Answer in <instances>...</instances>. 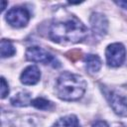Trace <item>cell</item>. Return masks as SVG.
<instances>
[{
    "instance_id": "obj_5",
    "label": "cell",
    "mask_w": 127,
    "mask_h": 127,
    "mask_svg": "<svg viewBox=\"0 0 127 127\" xmlns=\"http://www.w3.org/2000/svg\"><path fill=\"white\" fill-rule=\"evenodd\" d=\"M26 59L30 62L42 63V64H50L53 61H55L52 54H50L48 51H46L45 49L38 47V46L29 47L27 49Z\"/></svg>"
},
{
    "instance_id": "obj_9",
    "label": "cell",
    "mask_w": 127,
    "mask_h": 127,
    "mask_svg": "<svg viewBox=\"0 0 127 127\" xmlns=\"http://www.w3.org/2000/svg\"><path fill=\"white\" fill-rule=\"evenodd\" d=\"M84 64H85L86 69L90 73H95V72L99 71V69L101 68V65H102L100 58L96 55H91V54L86 55L84 57Z\"/></svg>"
},
{
    "instance_id": "obj_2",
    "label": "cell",
    "mask_w": 127,
    "mask_h": 127,
    "mask_svg": "<svg viewBox=\"0 0 127 127\" xmlns=\"http://www.w3.org/2000/svg\"><path fill=\"white\" fill-rule=\"evenodd\" d=\"M85 90L86 81L79 74L64 71L57 79L56 92L58 97L63 100H77L82 97Z\"/></svg>"
},
{
    "instance_id": "obj_4",
    "label": "cell",
    "mask_w": 127,
    "mask_h": 127,
    "mask_svg": "<svg viewBox=\"0 0 127 127\" xmlns=\"http://www.w3.org/2000/svg\"><path fill=\"white\" fill-rule=\"evenodd\" d=\"M7 23L14 28H23L25 27L30 20V13L24 7H13L6 14Z\"/></svg>"
},
{
    "instance_id": "obj_12",
    "label": "cell",
    "mask_w": 127,
    "mask_h": 127,
    "mask_svg": "<svg viewBox=\"0 0 127 127\" xmlns=\"http://www.w3.org/2000/svg\"><path fill=\"white\" fill-rule=\"evenodd\" d=\"M0 51H1V57L2 58H9L15 55L16 50L13 46V44L8 40H1L0 44Z\"/></svg>"
},
{
    "instance_id": "obj_15",
    "label": "cell",
    "mask_w": 127,
    "mask_h": 127,
    "mask_svg": "<svg viewBox=\"0 0 127 127\" xmlns=\"http://www.w3.org/2000/svg\"><path fill=\"white\" fill-rule=\"evenodd\" d=\"M92 127H109V125L107 124L106 121L98 120V121H96V122H94L92 124Z\"/></svg>"
},
{
    "instance_id": "obj_3",
    "label": "cell",
    "mask_w": 127,
    "mask_h": 127,
    "mask_svg": "<svg viewBox=\"0 0 127 127\" xmlns=\"http://www.w3.org/2000/svg\"><path fill=\"white\" fill-rule=\"evenodd\" d=\"M106 62L108 65L116 67L121 65L126 59V50L121 43L110 44L105 51Z\"/></svg>"
},
{
    "instance_id": "obj_13",
    "label": "cell",
    "mask_w": 127,
    "mask_h": 127,
    "mask_svg": "<svg viewBox=\"0 0 127 127\" xmlns=\"http://www.w3.org/2000/svg\"><path fill=\"white\" fill-rule=\"evenodd\" d=\"M31 105L34 106L37 109H41V110H46V109H50L53 106V103L43 97H37L35 99H33L31 101Z\"/></svg>"
},
{
    "instance_id": "obj_1",
    "label": "cell",
    "mask_w": 127,
    "mask_h": 127,
    "mask_svg": "<svg viewBox=\"0 0 127 127\" xmlns=\"http://www.w3.org/2000/svg\"><path fill=\"white\" fill-rule=\"evenodd\" d=\"M50 38L59 44H76L87 36V29L79 19L73 15L57 17L51 24Z\"/></svg>"
},
{
    "instance_id": "obj_17",
    "label": "cell",
    "mask_w": 127,
    "mask_h": 127,
    "mask_svg": "<svg viewBox=\"0 0 127 127\" xmlns=\"http://www.w3.org/2000/svg\"><path fill=\"white\" fill-rule=\"evenodd\" d=\"M6 4H7L6 1H2V7H1V10L2 11H4V9L6 8Z\"/></svg>"
},
{
    "instance_id": "obj_16",
    "label": "cell",
    "mask_w": 127,
    "mask_h": 127,
    "mask_svg": "<svg viewBox=\"0 0 127 127\" xmlns=\"http://www.w3.org/2000/svg\"><path fill=\"white\" fill-rule=\"evenodd\" d=\"M119 6H121L122 8H124V9H127V1H118V2H116Z\"/></svg>"
},
{
    "instance_id": "obj_10",
    "label": "cell",
    "mask_w": 127,
    "mask_h": 127,
    "mask_svg": "<svg viewBox=\"0 0 127 127\" xmlns=\"http://www.w3.org/2000/svg\"><path fill=\"white\" fill-rule=\"evenodd\" d=\"M31 93L29 91H20L11 98V103L17 107H23L31 104Z\"/></svg>"
},
{
    "instance_id": "obj_8",
    "label": "cell",
    "mask_w": 127,
    "mask_h": 127,
    "mask_svg": "<svg viewBox=\"0 0 127 127\" xmlns=\"http://www.w3.org/2000/svg\"><path fill=\"white\" fill-rule=\"evenodd\" d=\"M41 78V71L37 65H29L27 66L20 75V80L25 85H33L36 84Z\"/></svg>"
},
{
    "instance_id": "obj_14",
    "label": "cell",
    "mask_w": 127,
    "mask_h": 127,
    "mask_svg": "<svg viewBox=\"0 0 127 127\" xmlns=\"http://www.w3.org/2000/svg\"><path fill=\"white\" fill-rule=\"evenodd\" d=\"M9 93V85L4 77H1V98H5Z\"/></svg>"
},
{
    "instance_id": "obj_11",
    "label": "cell",
    "mask_w": 127,
    "mask_h": 127,
    "mask_svg": "<svg viewBox=\"0 0 127 127\" xmlns=\"http://www.w3.org/2000/svg\"><path fill=\"white\" fill-rule=\"evenodd\" d=\"M52 127H80V124L77 117L70 114L61 117Z\"/></svg>"
},
{
    "instance_id": "obj_6",
    "label": "cell",
    "mask_w": 127,
    "mask_h": 127,
    "mask_svg": "<svg viewBox=\"0 0 127 127\" xmlns=\"http://www.w3.org/2000/svg\"><path fill=\"white\" fill-rule=\"evenodd\" d=\"M90 26L92 31L99 36H104L107 33L108 21L101 13H92L90 16Z\"/></svg>"
},
{
    "instance_id": "obj_18",
    "label": "cell",
    "mask_w": 127,
    "mask_h": 127,
    "mask_svg": "<svg viewBox=\"0 0 127 127\" xmlns=\"http://www.w3.org/2000/svg\"><path fill=\"white\" fill-rule=\"evenodd\" d=\"M113 127H125L124 125H122V124H115Z\"/></svg>"
},
{
    "instance_id": "obj_7",
    "label": "cell",
    "mask_w": 127,
    "mask_h": 127,
    "mask_svg": "<svg viewBox=\"0 0 127 127\" xmlns=\"http://www.w3.org/2000/svg\"><path fill=\"white\" fill-rule=\"evenodd\" d=\"M110 106L119 116H127V99L117 92H111L109 97Z\"/></svg>"
}]
</instances>
